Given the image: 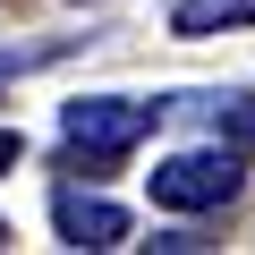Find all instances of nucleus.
Instances as JSON below:
<instances>
[{"instance_id":"7","label":"nucleus","mask_w":255,"mask_h":255,"mask_svg":"<svg viewBox=\"0 0 255 255\" xmlns=\"http://www.w3.org/2000/svg\"><path fill=\"white\" fill-rule=\"evenodd\" d=\"M17 162H26V136H17V128H0V179H9Z\"/></svg>"},{"instance_id":"8","label":"nucleus","mask_w":255,"mask_h":255,"mask_svg":"<svg viewBox=\"0 0 255 255\" xmlns=\"http://www.w3.org/2000/svg\"><path fill=\"white\" fill-rule=\"evenodd\" d=\"M0 247H9V221H0Z\"/></svg>"},{"instance_id":"2","label":"nucleus","mask_w":255,"mask_h":255,"mask_svg":"<svg viewBox=\"0 0 255 255\" xmlns=\"http://www.w3.org/2000/svg\"><path fill=\"white\" fill-rule=\"evenodd\" d=\"M247 187V170H238V153L221 145V153H170V162H153V204L162 213H213V204H230Z\"/></svg>"},{"instance_id":"4","label":"nucleus","mask_w":255,"mask_h":255,"mask_svg":"<svg viewBox=\"0 0 255 255\" xmlns=\"http://www.w3.org/2000/svg\"><path fill=\"white\" fill-rule=\"evenodd\" d=\"M221 26H255V0H179L170 9V34H187V43L221 34Z\"/></svg>"},{"instance_id":"6","label":"nucleus","mask_w":255,"mask_h":255,"mask_svg":"<svg viewBox=\"0 0 255 255\" xmlns=\"http://www.w3.org/2000/svg\"><path fill=\"white\" fill-rule=\"evenodd\" d=\"M43 60H60V43H34V51H0V85H9L17 68H43Z\"/></svg>"},{"instance_id":"5","label":"nucleus","mask_w":255,"mask_h":255,"mask_svg":"<svg viewBox=\"0 0 255 255\" xmlns=\"http://www.w3.org/2000/svg\"><path fill=\"white\" fill-rule=\"evenodd\" d=\"M204 119L230 153H255V94H221V102H204Z\"/></svg>"},{"instance_id":"3","label":"nucleus","mask_w":255,"mask_h":255,"mask_svg":"<svg viewBox=\"0 0 255 255\" xmlns=\"http://www.w3.org/2000/svg\"><path fill=\"white\" fill-rule=\"evenodd\" d=\"M51 221H60L68 247H119V238H128V213L102 204V196H85V187H60V196H51Z\"/></svg>"},{"instance_id":"9","label":"nucleus","mask_w":255,"mask_h":255,"mask_svg":"<svg viewBox=\"0 0 255 255\" xmlns=\"http://www.w3.org/2000/svg\"><path fill=\"white\" fill-rule=\"evenodd\" d=\"M77 9H94V0H77Z\"/></svg>"},{"instance_id":"1","label":"nucleus","mask_w":255,"mask_h":255,"mask_svg":"<svg viewBox=\"0 0 255 255\" xmlns=\"http://www.w3.org/2000/svg\"><path fill=\"white\" fill-rule=\"evenodd\" d=\"M162 111H170V102H128V94H85V102H68V111H60V136H68L60 170L111 179L119 153H136L153 128H162Z\"/></svg>"}]
</instances>
